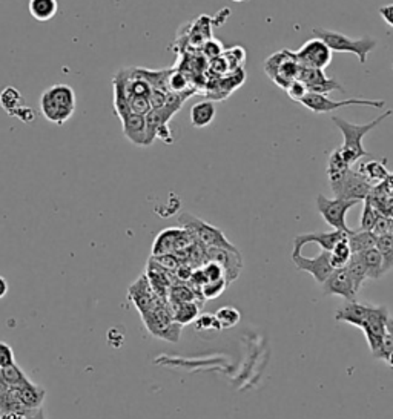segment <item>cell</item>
Wrapping results in <instances>:
<instances>
[{
	"label": "cell",
	"instance_id": "6da1fadb",
	"mask_svg": "<svg viewBox=\"0 0 393 419\" xmlns=\"http://www.w3.org/2000/svg\"><path fill=\"white\" fill-rule=\"evenodd\" d=\"M392 114H393V111L387 109L386 113H382L380 117L372 120L370 123H364V125H353L341 117H336V116L332 117V122L335 123L336 128L340 129L343 137H344V145L340 147V151L344 157L345 163H348L350 167L357 163L360 158L369 155V152L362 146V138L366 137L369 133H372L373 129L384 122V120L389 118Z\"/></svg>",
	"mask_w": 393,
	"mask_h": 419
},
{
	"label": "cell",
	"instance_id": "7a4b0ae2",
	"mask_svg": "<svg viewBox=\"0 0 393 419\" xmlns=\"http://www.w3.org/2000/svg\"><path fill=\"white\" fill-rule=\"evenodd\" d=\"M76 92L65 83L46 88L39 100L40 114L50 123L62 126L76 113Z\"/></svg>",
	"mask_w": 393,
	"mask_h": 419
},
{
	"label": "cell",
	"instance_id": "3957f363",
	"mask_svg": "<svg viewBox=\"0 0 393 419\" xmlns=\"http://www.w3.org/2000/svg\"><path fill=\"white\" fill-rule=\"evenodd\" d=\"M314 35L321 39L332 52H352L358 57L360 63L367 62V55L370 51L377 48V40L372 37H362V39H350L343 33H336L324 28H314Z\"/></svg>",
	"mask_w": 393,
	"mask_h": 419
},
{
	"label": "cell",
	"instance_id": "277c9868",
	"mask_svg": "<svg viewBox=\"0 0 393 419\" xmlns=\"http://www.w3.org/2000/svg\"><path fill=\"white\" fill-rule=\"evenodd\" d=\"M179 221L182 228H184L189 232L196 243H200L204 247L236 249V246H233L226 237H224V234L218 228H215L209 225V223L196 218L195 216H192V213H182Z\"/></svg>",
	"mask_w": 393,
	"mask_h": 419
},
{
	"label": "cell",
	"instance_id": "5b68a950",
	"mask_svg": "<svg viewBox=\"0 0 393 419\" xmlns=\"http://www.w3.org/2000/svg\"><path fill=\"white\" fill-rule=\"evenodd\" d=\"M265 71L275 85L286 91L292 82L298 80L299 65L295 60L294 51L283 50L272 54L265 62Z\"/></svg>",
	"mask_w": 393,
	"mask_h": 419
},
{
	"label": "cell",
	"instance_id": "8992f818",
	"mask_svg": "<svg viewBox=\"0 0 393 419\" xmlns=\"http://www.w3.org/2000/svg\"><path fill=\"white\" fill-rule=\"evenodd\" d=\"M358 200H343V199H327L326 195L318 194L316 209L321 213L324 221L333 228V230H341L344 234L350 235L352 229H349L345 223V213L353 206H357Z\"/></svg>",
	"mask_w": 393,
	"mask_h": 419
},
{
	"label": "cell",
	"instance_id": "52a82bcc",
	"mask_svg": "<svg viewBox=\"0 0 393 419\" xmlns=\"http://www.w3.org/2000/svg\"><path fill=\"white\" fill-rule=\"evenodd\" d=\"M331 186L335 199L358 201L366 200L373 189V186L364 180V177L355 169H348L338 179L331 180Z\"/></svg>",
	"mask_w": 393,
	"mask_h": 419
},
{
	"label": "cell",
	"instance_id": "ba28073f",
	"mask_svg": "<svg viewBox=\"0 0 393 419\" xmlns=\"http://www.w3.org/2000/svg\"><path fill=\"white\" fill-rule=\"evenodd\" d=\"M299 104L304 105L309 111L315 114L332 113L335 109L345 106H370V108H384V100H369V99H349V100H332L326 94H315V92H307V94L299 100Z\"/></svg>",
	"mask_w": 393,
	"mask_h": 419
},
{
	"label": "cell",
	"instance_id": "9c48e42d",
	"mask_svg": "<svg viewBox=\"0 0 393 419\" xmlns=\"http://www.w3.org/2000/svg\"><path fill=\"white\" fill-rule=\"evenodd\" d=\"M295 60L301 68L324 71L332 62V51L321 39L314 37L307 40L298 51H294Z\"/></svg>",
	"mask_w": 393,
	"mask_h": 419
},
{
	"label": "cell",
	"instance_id": "30bf717a",
	"mask_svg": "<svg viewBox=\"0 0 393 419\" xmlns=\"http://www.w3.org/2000/svg\"><path fill=\"white\" fill-rule=\"evenodd\" d=\"M195 243L194 237L184 228H170L157 235L153 245V257L165 254H177Z\"/></svg>",
	"mask_w": 393,
	"mask_h": 419
},
{
	"label": "cell",
	"instance_id": "8fae6325",
	"mask_svg": "<svg viewBox=\"0 0 393 419\" xmlns=\"http://www.w3.org/2000/svg\"><path fill=\"white\" fill-rule=\"evenodd\" d=\"M387 321H389V311L384 306H372L366 323L362 324V332L366 335V340L373 355L380 350L382 340L387 335Z\"/></svg>",
	"mask_w": 393,
	"mask_h": 419
},
{
	"label": "cell",
	"instance_id": "7c38bea8",
	"mask_svg": "<svg viewBox=\"0 0 393 419\" xmlns=\"http://www.w3.org/2000/svg\"><path fill=\"white\" fill-rule=\"evenodd\" d=\"M206 258H208V262L217 263L223 269L224 279L228 283L236 281L243 269V258L237 247H206Z\"/></svg>",
	"mask_w": 393,
	"mask_h": 419
},
{
	"label": "cell",
	"instance_id": "4fadbf2b",
	"mask_svg": "<svg viewBox=\"0 0 393 419\" xmlns=\"http://www.w3.org/2000/svg\"><path fill=\"white\" fill-rule=\"evenodd\" d=\"M292 262L295 263L297 269L309 272L320 284H323L335 271L331 264V252H327V250H321V252L314 258H307L301 254H297L292 255Z\"/></svg>",
	"mask_w": 393,
	"mask_h": 419
},
{
	"label": "cell",
	"instance_id": "5bb4252c",
	"mask_svg": "<svg viewBox=\"0 0 393 419\" xmlns=\"http://www.w3.org/2000/svg\"><path fill=\"white\" fill-rule=\"evenodd\" d=\"M298 80L304 83L309 92H315V94H329L332 91H344L338 80L327 77L321 69L299 67Z\"/></svg>",
	"mask_w": 393,
	"mask_h": 419
},
{
	"label": "cell",
	"instance_id": "9a60e30c",
	"mask_svg": "<svg viewBox=\"0 0 393 419\" xmlns=\"http://www.w3.org/2000/svg\"><path fill=\"white\" fill-rule=\"evenodd\" d=\"M349 237L348 234H344L341 230H332V232H312V234H303V235H298L294 240V252L292 255L297 254H301V249L309 245V243H316L318 246L321 247V250H327V252H331V250L335 247V245L341 241L343 238Z\"/></svg>",
	"mask_w": 393,
	"mask_h": 419
},
{
	"label": "cell",
	"instance_id": "2e32d148",
	"mask_svg": "<svg viewBox=\"0 0 393 419\" xmlns=\"http://www.w3.org/2000/svg\"><path fill=\"white\" fill-rule=\"evenodd\" d=\"M323 292L324 295L343 296L348 301H353L355 296H357V291H355L353 283L348 271H345V267L335 269L329 278L323 283Z\"/></svg>",
	"mask_w": 393,
	"mask_h": 419
},
{
	"label": "cell",
	"instance_id": "e0dca14e",
	"mask_svg": "<svg viewBox=\"0 0 393 419\" xmlns=\"http://www.w3.org/2000/svg\"><path fill=\"white\" fill-rule=\"evenodd\" d=\"M129 298L138 309L140 315H142L149 309H153L154 304L160 296H157L155 292L153 291L151 284L148 281V276L142 275L133 286L129 287Z\"/></svg>",
	"mask_w": 393,
	"mask_h": 419
},
{
	"label": "cell",
	"instance_id": "ac0fdd59",
	"mask_svg": "<svg viewBox=\"0 0 393 419\" xmlns=\"http://www.w3.org/2000/svg\"><path fill=\"white\" fill-rule=\"evenodd\" d=\"M120 120L121 128H123V134L131 143H134L135 146H149L145 116L126 114L120 117Z\"/></svg>",
	"mask_w": 393,
	"mask_h": 419
},
{
	"label": "cell",
	"instance_id": "d6986e66",
	"mask_svg": "<svg viewBox=\"0 0 393 419\" xmlns=\"http://www.w3.org/2000/svg\"><path fill=\"white\" fill-rule=\"evenodd\" d=\"M369 304H360L357 301H348L344 306H341L338 311H336L335 320L341 323H349L352 325H357V328H362V324L366 323L369 312H370Z\"/></svg>",
	"mask_w": 393,
	"mask_h": 419
},
{
	"label": "cell",
	"instance_id": "ffe728a7",
	"mask_svg": "<svg viewBox=\"0 0 393 419\" xmlns=\"http://www.w3.org/2000/svg\"><path fill=\"white\" fill-rule=\"evenodd\" d=\"M16 393L18 403L23 407L30 408V410H39L45 401L46 390L42 386L34 384L33 381H28L23 386L16 387Z\"/></svg>",
	"mask_w": 393,
	"mask_h": 419
},
{
	"label": "cell",
	"instance_id": "44dd1931",
	"mask_svg": "<svg viewBox=\"0 0 393 419\" xmlns=\"http://www.w3.org/2000/svg\"><path fill=\"white\" fill-rule=\"evenodd\" d=\"M358 172L364 177V180L373 186V188H375L377 184L384 183L389 177L386 162H380V160H369L366 163H362L360 166Z\"/></svg>",
	"mask_w": 393,
	"mask_h": 419
},
{
	"label": "cell",
	"instance_id": "7402d4cb",
	"mask_svg": "<svg viewBox=\"0 0 393 419\" xmlns=\"http://www.w3.org/2000/svg\"><path fill=\"white\" fill-rule=\"evenodd\" d=\"M215 114H217V109H215L214 101L206 100L195 104L191 109V125L199 129L209 126L214 122Z\"/></svg>",
	"mask_w": 393,
	"mask_h": 419
},
{
	"label": "cell",
	"instance_id": "603a6c76",
	"mask_svg": "<svg viewBox=\"0 0 393 419\" xmlns=\"http://www.w3.org/2000/svg\"><path fill=\"white\" fill-rule=\"evenodd\" d=\"M355 255H358L361 263L364 264V267H366L367 278L378 279L384 275V272H382V257L377 247H370Z\"/></svg>",
	"mask_w": 393,
	"mask_h": 419
},
{
	"label": "cell",
	"instance_id": "cb8c5ba5",
	"mask_svg": "<svg viewBox=\"0 0 393 419\" xmlns=\"http://www.w3.org/2000/svg\"><path fill=\"white\" fill-rule=\"evenodd\" d=\"M30 13L37 22H50L59 11L57 0H30Z\"/></svg>",
	"mask_w": 393,
	"mask_h": 419
},
{
	"label": "cell",
	"instance_id": "d4e9b609",
	"mask_svg": "<svg viewBox=\"0 0 393 419\" xmlns=\"http://www.w3.org/2000/svg\"><path fill=\"white\" fill-rule=\"evenodd\" d=\"M172 306V316L174 321L179 323L180 325H186L189 323H194L199 318L200 313V304L195 301L188 303H180V304H171Z\"/></svg>",
	"mask_w": 393,
	"mask_h": 419
},
{
	"label": "cell",
	"instance_id": "484cf974",
	"mask_svg": "<svg viewBox=\"0 0 393 419\" xmlns=\"http://www.w3.org/2000/svg\"><path fill=\"white\" fill-rule=\"evenodd\" d=\"M0 106L4 108V111L8 116L14 117L17 111L23 106L21 91L14 86L4 88L2 92H0Z\"/></svg>",
	"mask_w": 393,
	"mask_h": 419
},
{
	"label": "cell",
	"instance_id": "4316f807",
	"mask_svg": "<svg viewBox=\"0 0 393 419\" xmlns=\"http://www.w3.org/2000/svg\"><path fill=\"white\" fill-rule=\"evenodd\" d=\"M352 254H360L362 250L375 247L377 237L367 230H353L348 237Z\"/></svg>",
	"mask_w": 393,
	"mask_h": 419
},
{
	"label": "cell",
	"instance_id": "83f0119b",
	"mask_svg": "<svg viewBox=\"0 0 393 419\" xmlns=\"http://www.w3.org/2000/svg\"><path fill=\"white\" fill-rule=\"evenodd\" d=\"M350 257H352V250L349 246V240L345 237L341 241H338V243L335 245V247L331 250V264L333 269L345 267V264L349 263Z\"/></svg>",
	"mask_w": 393,
	"mask_h": 419
},
{
	"label": "cell",
	"instance_id": "f1b7e54d",
	"mask_svg": "<svg viewBox=\"0 0 393 419\" xmlns=\"http://www.w3.org/2000/svg\"><path fill=\"white\" fill-rule=\"evenodd\" d=\"M345 271H348V274H349V276H350V279H352L355 291L358 292V291H360V287H361V284L367 279L366 267H364V264L361 263V259L358 258V255L352 254V257H350V259H349V263L345 264Z\"/></svg>",
	"mask_w": 393,
	"mask_h": 419
},
{
	"label": "cell",
	"instance_id": "f546056e",
	"mask_svg": "<svg viewBox=\"0 0 393 419\" xmlns=\"http://www.w3.org/2000/svg\"><path fill=\"white\" fill-rule=\"evenodd\" d=\"M0 379L4 381L5 384H8L9 387H18V386H23L25 383H28V376L25 375V371L18 367L16 362L11 366L0 369Z\"/></svg>",
	"mask_w": 393,
	"mask_h": 419
},
{
	"label": "cell",
	"instance_id": "4dcf8cb0",
	"mask_svg": "<svg viewBox=\"0 0 393 419\" xmlns=\"http://www.w3.org/2000/svg\"><path fill=\"white\" fill-rule=\"evenodd\" d=\"M375 247L382 257V272H387L393 267V238L390 235L377 237Z\"/></svg>",
	"mask_w": 393,
	"mask_h": 419
},
{
	"label": "cell",
	"instance_id": "1f68e13d",
	"mask_svg": "<svg viewBox=\"0 0 393 419\" xmlns=\"http://www.w3.org/2000/svg\"><path fill=\"white\" fill-rule=\"evenodd\" d=\"M167 298H170L171 304L195 301L196 298L201 300V298L195 294L194 289L188 287L186 284H172L170 289V294H167Z\"/></svg>",
	"mask_w": 393,
	"mask_h": 419
},
{
	"label": "cell",
	"instance_id": "d6a6232c",
	"mask_svg": "<svg viewBox=\"0 0 393 419\" xmlns=\"http://www.w3.org/2000/svg\"><path fill=\"white\" fill-rule=\"evenodd\" d=\"M348 169H350V166L345 163L340 147L335 149L329 157V162H327V177H329V180L338 179V177L343 175Z\"/></svg>",
	"mask_w": 393,
	"mask_h": 419
},
{
	"label": "cell",
	"instance_id": "836d02e7",
	"mask_svg": "<svg viewBox=\"0 0 393 419\" xmlns=\"http://www.w3.org/2000/svg\"><path fill=\"white\" fill-rule=\"evenodd\" d=\"M215 318H217L221 329H231L233 325H237L241 320V313L238 309L232 306H224L221 309L215 312Z\"/></svg>",
	"mask_w": 393,
	"mask_h": 419
},
{
	"label": "cell",
	"instance_id": "e575fe53",
	"mask_svg": "<svg viewBox=\"0 0 393 419\" xmlns=\"http://www.w3.org/2000/svg\"><path fill=\"white\" fill-rule=\"evenodd\" d=\"M380 216H381V213L372 206L370 200L369 199L364 200V209H362V216H361L360 230L372 232V229H373V226H375V223H377Z\"/></svg>",
	"mask_w": 393,
	"mask_h": 419
},
{
	"label": "cell",
	"instance_id": "d590c367",
	"mask_svg": "<svg viewBox=\"0 0 393 419\" xmlns=\"http://www.w3.org/2000/svg\"><path fill=\"white\" fill-rule=\"evenodd\" d=\"M126 109H128V114L146 116L153 108H151V104H149V97L134 96V97L128 99Z\"/></svg>",
	"mask_w": 393,
	"mask_h": 419
},
{
	"label": "cell",
	"instance_id": "8d00e7d4",
	"mask_svg": "<svg viewBox=\"0 0 393 419\" xmlns=\"http://www.w3.org/2000/svg\"><path fill=\"white\" fill-rule=\"evenodd\" d=\"M228 286L229 283L224 278L217 279V281H209L200 287V296L204 298V300H212V298L220 296Z\"/></svg>",
	"mask_w": 393,
	"mask_h": 419
},
{
	"label": "cell",
	"instance_id": "74e56055",
	"mask_svg": "<svg viewBox=\"0 0 393 419\" xmlns=\"http://www.w3.org/2000/svg\"><path fill=\"white\" fill-rule=\"evenodd\" d=\"M195 329L201 332V330H221L220 324L215 318V315H208V313H203L201 316L195 320Z\"/></svg>",
	"mask_w": 393,
	"mask_h": 419
},
{
	"label": "cell",
	"instance_id": "f35d334b",
	"mask_svg": "<svg viewBox=\"0 0 393 419\" xmlns=\"http://www.w3.org/2000/svg\"><path fill=\"white\" fill-rule=\"evenodd\" d=\"M201 272L206 278V281H217V279H221L224 278V274H223V269L214 262H206L203 266H201Z\"/></svg>",
	"mask_w": 393,
	"mask_h": 419
},
{
	"label": "cell",
	"instance_id": "ab89813d",
	"mask_svg": "<svg viewBox=\"0 0 393 419\" xmlns=\"http://www.w3.org/2000/svg\"><path fill=\"white\" fill-rule=\"evenodd\" d=\"M154 262H157L163 269H166L167 272H175L177 269L180 267V262L174 254H165V255H158L153 257Z\"/></svg>",
	"mask_w": 393,
	"mask_h": 419
},
{
	"label": "cell",
	"instance_id": "60d3db41",
	"mask_svg": "<svg viewBox=\"0 0 393 419\" xmlns=\"http://www.w3.org/2000/svg\"><path fill=\"white\" fill-rule=\"evenodd\" d=\"M14 350L9 344L0 341V369L14 364Z\"/></svg>",
	"mask_w": 393,
	"mask_h": 419
},
{
	"label": "cell",
	"instance_id": "b9f144b4",
	"mask_svg": "<svg viewBox=\"0 0 393 419\" xmlns=\"http://www.w3.org/2000/svg\"><path fill=\"white\" fill-rule=\"evenodd\" d=\"M286 92L289 94V97H291L292 100H295V101H299L301 100L306 94H307V88H306V85L304 83L301 82V80H295V82H292L291 85L287 86V89H286Z\"/></svg>",
	"mask_w": 393,
	"mask_h": 419
},
{
	"label": "cell",
	"instance_id": "7bdbcfd3",
	"mask_svg": "<svg viewBox=\"0 0 393 419\" xmlns=\"http://www.w3.org/2000/svg\"><path fill=\"white\" fill-rule=\"evenodd\" d=\"M203 52L206 54V57L209 59H217L220 57V54L223 52V48H221V43L217 42V40H209L206 42L204 46H203Z\"/></svg>",
	"mask_w": 393,
	"mask_h": 419
},
{
	"label": "cell",
	"instance_id": "ee69618b",
	"mask_svg": "<svg viewBox=\"0 0 393 419\" xmlns=\"http://www.w3.org/2000/svg\"><path fill=\"white\" fill-rule=\"evenodd\" d=\"M389 226H390V218L384 217V216H380L375 226L372 229V234L375 237H381V235H387L389 234Z\"/></svg>",
	"mask_w": 393,
	"mask_h": 419
},
{
	"label": "cell",
	"instance_id": "f6af8a7d",
	"mask_svg": "<svg viewBox=\"0 0 393 419\" xmlns=\"http://www.w3.org/2000/svg\"><path fill=\"white\" fill-rule=\"evenodd\" d=\"M14 117H17L23 123H33L34 118H35V113H34V111L30 106H25L23 105L21 109L17 111Z\"/></svg>",
	"mask_w": 393,
	"mask_h": 419
},
{
	"label": "cell",
	"instance_id": "bcb514c9",
	"mask_svg": "<svg viewBox=\"0 0 393 419\" xmlns=\"http://www.w3.org/2000/svg\"><path fill=\"white\" fill-rule=\"evenodd\" d=\"M380 16L382 17V21H384L389 26L393 28V4L381 6L380 8Z\"/></svg>",
	"mask_w": 393,
	"mask_h": 419
},
{
	"label": "cell",
	"instance_id": "7dc6e473",
	"mask_svg": "<svg viewBox=\"0 0 393 419\" xmlns=\"http://www.w3.org/2000/svg\"><path fill=\"white\" fill-rule=\"evenodd\" d=\"M0 419H26V415H23L22 412H2L0 413Z\"/></svg>",
	"mask_w": 393,
	"mask_h": 419
},
{
	"label": "cell",
	"instance_id": "c3c4849f",
	"mask_svg": "<svg viewBox=\"0 0 393 419\" xmlns=\"http://www.w3.org/2000/svg\"><path fill=\"white\" fill-rule=\"evenodd\" d=\"M6 294H8V281L4 276H0V300L5 298Z\"/></svg>",
	"mask_w": 393,
	"mask_h": 419
},
{
	"label": "cell",
	"instance_id": "681fc988",
	"mask_svg": "<svg viewBox=\"0 0 393 419\" xmlns=\"http://www.w3.org/2000/svg\"><path fill=\"white\" fill-rule=\"evenodd\" d=\"M382 184L386 186V192L390 195V199L393 200V174L389 175L387 180L384 183H382Z\"/></svg>",
	"mask_w": 393,
	"mask_h": 419
},
{
	"label": "cell",
	"instance_id": "f907efd6",
	"mask_svg": "<svg viewBox=\"0 0 393 419\" xmlns=\"http://www.w3.org/2000/svg\"><path fill=\"white\" fill-rule=\"evenodd\" d=\"M26 419H46V416H45L42 408H39V410H37L35 413H33L30 416H26Z\"/></svg>",
	"mask_w": 393,
	"mask_h": 419
},
{
	"label": "cell",
	"instance_id": "816d5d0a",
	"mask_svg": "<svg viewBox=\"0 0 393 419\" xmlns=\"http://www.w3.org/2000/svg\"><path fill=\"white\" fill-rule=\"evenodd\" d=\"M386 329H387V333H389L390 337L393 338V318H389V321H387V325H386Z\"/></svg>",
	"mask_w": 393,
	"mask_h": 419
},
{
	"label": "cell",
	"instance_id": "f5cc1de1",
	"mask_svg": "<svg viewBox=\"0 0 393 419\" xmlns=\"http://www.w3.org/2000/svg\"><path fill=\"white\" fill-rule=\"evenodd\" d=\"M384 359H386L387 364H389V366L393 369V350L387 353V355H386V358H384Z\"/></svg>",
	"mask_w": 393,
	"mask_h": 419
},
{
	"label": "cell",
	"instance_id": "db71d44e",
	"mask_svg": "<svg viewBox=\"0 0 393 419\" xmlns=\"http://www.w3.org/2000/svg\"><path fill=\"white\" fill-rule=\"evenodd\" d=\"M232 2H237V4H240V2H245V0H232Z\"/></svg>",
	"mask_w": 393,
	"mask_h": 419
},
{
	"label": "cell",
	"instance_id": "11a10c76",
	"mask_svg": "<svg viewBox=\"0 0 393 419\" xmlns=\"http://www.w3.org/2000/svg\"><path fill=\"white\" fill-rule=\"evenodd\" d=\"M392 69H393V65H392Z\"/></svg>",
	"mask_w": 393,
	"mask_h": 419
}]
</instances>
